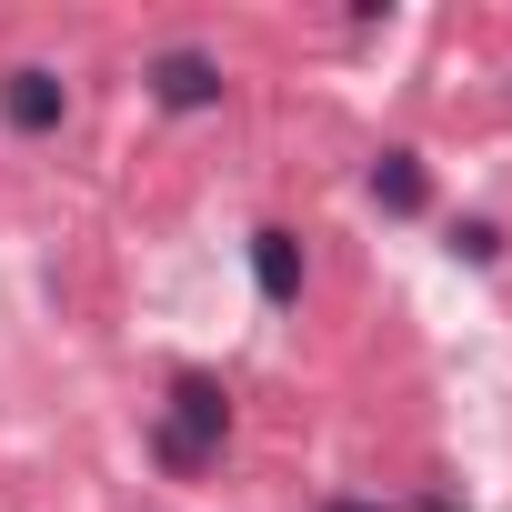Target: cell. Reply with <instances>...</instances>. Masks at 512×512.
<instances>
[{
  "label": "cell",
  "instance_id": "obj_1",
  "mask_svg": "<svg viewBox=\"0 0 512 512\" xmlns=\"http://www.w3.org/2000/svg\"><path fill=\"white\" fill-rule=\"evenodd\" d=\"M221 432H231V392H221L211 372H181V382H171V422H161V462H171V472H201V462L221 452Z\"/></svg>",
  "mask_w": 512,
  "mask_h": 512
},
{
  "label": "cell",
  "instance_id": "obj_2",
  "mask_svg": "<svg viewBox=\"0 0 512 512\" xmlns=\"http://www.w3.org/2000/svg\"><path fill=\"white\" fill-rule=\"evenodd\" d=\"M61 111H71V81L51 71V61H21L11 81H0V121H11V131H61Z\"/></svg>",
  "mask_w": 512,
  "mask_h": 512
},
{
  "label": "cell",
  "instance_id": "obj_3",
  "mask_svg": "<svg viewBox=\"0 0 512 512\" xmlns=\"http://www.w3.org/2000/svg\"><path fill=\"white\" fill-rule=\"evenodd\" d=\"M151 91H161V111H211L221 101V61L211 51H161L151 61Z\"/></svg>",
  "mask_w": 512,
  "mask_h": 512
},
{
  "label": "cell",
  "instance_id": "obj_4",
  "mask_svg": "<svg viewBox=\"0 0 512 512\" xmlns=\"http://www.w3.org/2000/svg\"><path fill=\"white\" fill-rule=\"evenodd\" d=\"M251 282H262L272 312H292L302 302V241L292 231H251Z\"/></svg>",
  "mask_w": 512,
  "mask_h": 512
},
{
  "label": "cell",
  "instance_id": "obj_5",
  "mask_svg": "<svg viewBox=\"0 0 512 512\" xmlns=\"http://www.w3.org/2000/svg\"><path fill=\"white\" fill-rule=\"evenodd\" d=\"M372 201H382V211H422V201H432V171H422L412 151H382V161H372Z\"/></svg>",
  "mask_w": 512,
  "mask_h": 512
},
{
  "label": "cell",
  "instance_id": "obj_6",
  "mask_svg": "<svg viewBox=\"0 0 512 512\" xmlns=\"http://www.w3.org/2000/svg\"><path fill=\"white\" fill-rule=\"evenodd\" d=\"M452 251H462V262H502V231H492V221H462Z\"/></svg>",
  "mask_w": 512,
  "mask_h": 512
},
{
  "label": "cell",
  "instance_id": "obj_7",
  "mask_svg": "<svg viewBox=\"0 0 512 512\" xmlns=\"http://www.w3.org/2000/svg\"><path fill=\"white\" fill-rule=\"evenodd\" d=\"M322 512H382V502H362V492H332V502H322Z\"/></svg>",
  "mask_w": 512,
  "mask_h": 512
}]
</instances>
